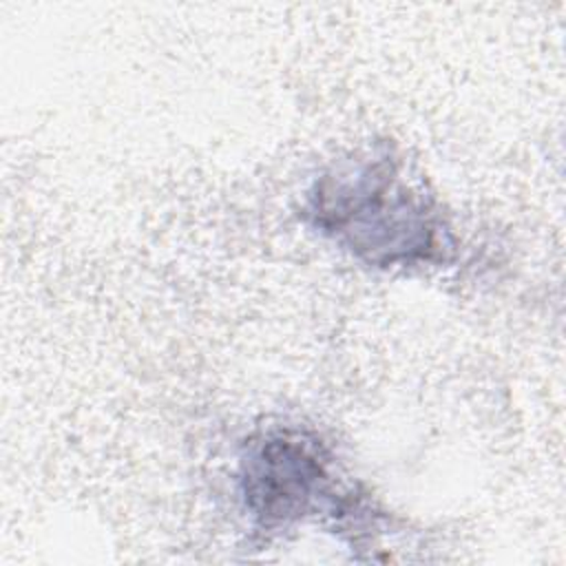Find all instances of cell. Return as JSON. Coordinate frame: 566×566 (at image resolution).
<instances>
[{"mask_svg": "<svg viewBox=\"0 0 566 566\" xmlns=\"http://www.w3.org/2000/svg\"><path fill=\"white\" fill-rule=\"evenodd\" d=\"M245 500L265 524L305 515L314 493H323L325 469L318 453L298 438H272L245 464Z\"/></svg>", "mask_w": 566, "mask_h": 566, "instance_id": "2", "label": "cell"}, {"mask_svg": "<svg viewBox=\"0 0 566 566\" xmlns=\"http://www.w3.org/2000/svg\"><path fill=\"white\" fill-rule=\"evenodd\" d=\"M314 214L323 232L371 263H409L436 250L429 208L398 184L385 159L327 177Z\"/></svg>", "mask_w": 566, "mask_h": 566, "instance_id": "1", "label": "cell"}]
</instances>
